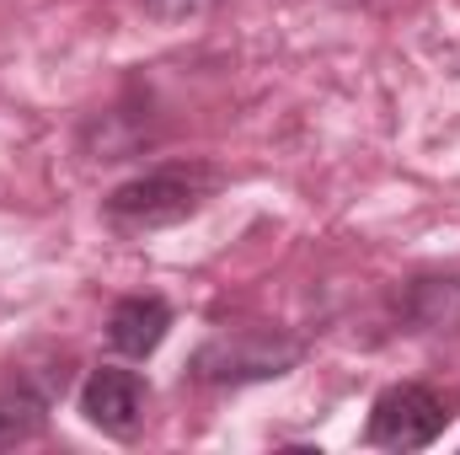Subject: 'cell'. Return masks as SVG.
Masks as SVG:
<instances>
[{
  "label": "cell",
  "mask_w": 460,
  "mask_h": 455,
  "mask_svg": "<svg viewBox=\"0 0 460 455\" xmlns=\"http://www.w3.org/2000/svg\"><path fill=\"white\" fill-rule=\"evenodd\" d=\"M215 188H220V172L209 161H166L118 183L102 199V220L118 236H155V230L193 220L215 199Z\"/></svg>",
  "instance_id": "obj_1"
},
{
  "label": "cell",
  "mask_w": 460,
  "mask_h": 455,
  "mask_svg": "<svg viewBox=\"0 0 460 455\" xmlns=\"http://www.w3.org/2000/svg\"><path fill=\"white\" fill-rule=\"evenodd\" d=\"M305 359V343L279 333V327H241V333H215L193 348L188 375L199 386H257L279 380Z\"/></svg>",
  "instance_id": "obj_2"
},
{
  "label": "cell",
  "mask_w": 460,
  "mask_h": 455,
  "mask_svg": "<svg viewBox=\"0 0 460 455\" xmlns=\"http://www.w3.org/2000/svg\"><path fill=\"white\" fill-rule=\"evenodd\" d=\"M445 424H450V402L434 391V386H423V380H396V386H385L380 397H375V407H369V424H364V445H375V451H429L439 434H445Z\"/></svg>",
  "instance_id": "obj_3"
},
{
  "label": "cell",
  "mask_w": 460,
  "mask_h": 455,
  "mask_svg": "<svg viewBox=\"0 0 460 455\" xmlns=\"http://www.w3.org/2000/svg\"><path fill=\"white\" fill-rule=\"evenodd\" d=\"M145 407H150V391L134 370H118V364H102L86 375L81 386V418L113 440H134L145 429Z\"/></svg>",
  "instance_id": "obj_4"
},
{
  "label": "cell",
  "mask_w": 460,
  "mask_h": 455,
  "mask_svg": "<svg viewBox=\"0 0 460 455\" xmlns=\"http://www.w3.org/2000/svg\"><path fill=\"white\" fill-rule=\"evenodd\" d=\"M54 386H65V375L38 380V375H16L0 386V451L32 445L49 429V407H54Z\"/></svg>",
  "instance_id": "obj_5"
},
{
  "label": "cell",
  "mask_w": 460,
  "mask_h": 455,
  "mask_svg": "<svg viewBox=\"0 0 460 455\" xmlns=\"http://www.w3.org/2000/svg\"><path fill=\"white\" fill-rule=\"evenodd\" d=\"M172 333V306L161 295H123L108 311V343L123 359H150Z\"/></svg>",
  "instance_id": "obj_6"
},
{
  "label": "cell",
  "mask_w": 460,
  "mask_h": 455,
  "mask_svg": "<svg viewBox=\"0 0 460 455\" xmlns=\"http://www.w3.org/2000/svg\"><path fill=\"white\" fill-rule=\"evenodd\" d=\"M402 322L412 333H460V279H412L402 295Z\"/></svg>",
  "instance_id": "obj_7"
},
{
  "label": "cell",
  "mask_w": 460,
  "mask_h": 455,
  "mask_svg": "<svg viewBox=\"0 0 460 455\" xmlns=\"http://www.w3.org/2000/svg\"><path fill=\"white\" fill-rule=\"evenodd\" d=\"M139 11L161 27H182V22H199L204 11H215V0H139Z\"/></svg>",
  "instance_id": "obj_8"
}]
</instances>
